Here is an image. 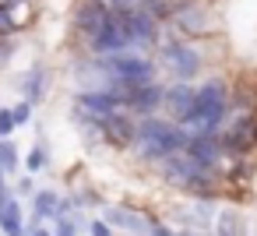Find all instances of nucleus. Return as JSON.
I'll return each instance as SVG.
<instances>
[{"label": "nucleus", "instance_id": "obj_1", "mask_svg": "<svg viewBox=\"0 0 257 236\" xmlns=\"http://www.w3.org/2000/svg\"><path fill=\"white\" fill-rule=\"evenodd\" d=\"M225 109H229V88L222 81H208V85L197 88L194 109L187 113V120L180 127L187 131V138H215Z\"/></svg>", "mask_w": 257, "mask_h": 236}, {"label": "nucleus", "instance_id": "obj_2", "mask_svg": "<svg viewBox=\"0 0 257 236\" xmlns=\"http://www.w3.org/2000/svg\"><path fill=\"white\" fill-rule=\"evenodd\" d=\"M187 141H190L187 131L180 124H173V120L148 116V120H141L134 127V148L145 159H173V155H180L187 148Z\"/></svg>", "mask_w": 257, "mask_h": 236}, {"label": "nucleus", "instance_id": "obj_3", "mask_svg": "<svg viewBox=\"0 0 257 236\" xmlns=\"http://www.w3.org/2000/svg\"><path fill=\"white\" fill-rule=\"evenodd\" d=\"M99 71L106 78V92H131V88L155 85V64L145 60V57H131V53L102 57Z\"/></svg>", "mask_w": 257, "mask_h": 236}, {"label": "nucleus", "instance_id": "obj_4", "mask_svg": "<svg viewBox=\"0 0 257 236\" xmlns=\"http://www.w3.org/2000/svg\"><path fill=\"white\" fill-rule=\"evenodd\" d=\"M162 60L169 64V71L180 78V85H187V78H194L201 71V53L187 43H169L162 46Z\"/></svg>", "mask_w": 257, "mask_h": 236}, {"label": "nucleus", "instance_id": "obj_5", "mask_svg": "<svg viewBox=\"0 0 257 236\" xmlns=\"http://www.w3.org/2000/svg\"><path fill=\"white\" fill-rule=\"evenodd\" d=\"M123 29H127V36H131V46H148V43H155V36H159V18L148 11V4L145 8H138V11H123Z\"/></svg>", "mask_w": 257, "mask_h": 236}, {"label": "nucleus", "instance_id": "obj_6", "mask_svg": "<svg viewBox=\"0 0 257 236\" xmlns=\"http://www.w3.org/2000/svg\"><path fill=\"white\" fill-rule=\"evenodd\" d=\"M218 141H222V152H250L257 145V116H239L236 124L225 127Z\"/></svg>", "mask_w": 257, "mask_h": 236}, {"label": "nucleus", "instance_id": "obj_7", "mask_svg": "<svg viewBox=\"0 0 257 236\" xmlns=\"http://www.w3.org/2000/svg\"><path fill=\"white\" fill-rule=\"evenodd\" d=\"M162 92L159 85H145V88H131V92H120L123 95V113H138V116H152L159 106H162Z\"/></svg>", "mask_w": 257, "mask_h": 236}, {"label": "nucleus", "instance_id": "obj_8", "mask_svg": "<svg viewBox=\"0 0 257 236\" xmlns=\"http://www.w3.org/2000/svg\"><path fill=\"white\" fill-rule=\"evenodd\" d=\"M106 18H109L106 8H99L95 0H81L78 11H74V29H78V36H81L85 43H92V39L99 36V29L106 25Z\"/></svg>", "mask_w": 257, "mask_h": 236}, {"label": "nucleus", "instance_id": "obj_9", "mask_svg": "<svg viewBox=\"0 0 257 236\" xmlns=\"http://www.w3.org/2000/svg\"><path fill=\"white\" fill-rule=\"evenodd\" d=\"M194 95H197V88L180 85V81L162 92V106H166V113H169L173 124H183V120H187V113L194 109Z\"/></svg>", "mask_w": 257, "mask_h": 236}, {"label": "nucleus", "instance_id": "obj_10", "mask_svg": "<svg viewBox=\"0 0 257 236\" xmlns=\"http://www.w3.org/2000/svg\"><path fill=\"white\" fill-rule=\"evenodd\" d=\"M183 155L190 162H197L201 169H211L218 162V155H222V141L218 138H190L187 148H183Z\"/></svg>", "mask_w": 257, "mask_h": 236}, {"label": "nucleus", "instance_id": "obj_11", "mask_svg": "<svg viewBox=\"0 0 257 236\" xmlns=\"http://www.w3.org/2000/svg\"><path fill=\"white\" fill-rule=\"evenodd\" d=\"M95 127H99V131H102V138H106V141H113L116 148L134 145V127H138V124H131L127 116H106V120H95Z\"/></svg>", "mask_w": 257, "mask_h": 236}, {"label": "nucleus", "instance_id": "obj_12", "mask_svg": "<svg viewBox=\"0 0 257 236\" xmlns=\"http://www.w3.org/2000/svg\"><path fill=\"white\" fill-rule=\"evenodd\" d=\"M106 225H123V229H134V232H141V229H155L148 215L131 211V208H106Z\"/></svg>", "mask_w": 257, "mask_h": 236}, {"label": "nucleus", "instance_id": "obj_13", "mask_svg": "<svg viewBox=\"0 0 257 236\" xmlns=\"http://www.w3.org/2000/svg\"><path fill=\"white\" fill-rule=\"evenodd\" d=\"M0 229H4V236H22V232H25V225H22V208H18L15 197L0 208Z\"/></svg>", "mask_w": 257, "mask_h": 236}, {"label": "nucleus", "instance_id": "obj_14", "mask_svg": "<svg viewBox=\"0 0 257 236\" xmlns=\"http://www.w3.org/2000/svg\"><path fill=\"white\" fill-rule=\"evenodd\" d=\"M57 204H60L57 194H53V190H43V194L36 197V215H39V218H53V215H57Z\"/></svg>", "mask_w": 257, "mask_h": 236}, {"label": "nucleus", "instance_id": "obj_15", "mask_svg": "<svg viewBox=\"0 0 257 236\" xmlns=\"http://www.w3.org/2000/svg\"><path fill=\"white\" fill-rule=\"evenodd\" d=\"M15 166H18V148H15V145H11V141L4 138V141H0V173L8 176V173H11Z\"/></svg>", "mask_w": 257, "mask_h": 236}, {"label": "nucleus", "instance_id": "obj_16", "mask_svg": "<svg viewBox=\"0 0 257 236\" xmlns=\"http://www.w3.org/2000/svg\"><path fill=\"white\" fill-rule=\"evenodd\" d=\"M99 8H106V11H113V15H123V11H138V8H145V0H95Z\"/></svg>", "mask_w": 257, "mask_h": 236}, {"label": "nucleus", "instance_id": "obj_17", "mask_svg": "<svg viewBox=\"0 0 257 236\" xmlns=\"http://www.w3.org/2000/svg\"><path fill=\"white\" fill-rule=\"evenodd\" d=\"M39 99H43V71H32V81H29V95H25V102L36 106Z\"/></svg>", "mask_w": 257, "mask_h": 236}, {"label": "nucleus", "instance_id": "obj_18", "mask_svg": "<svg viewBox=\"0 0 257 236\" xmlns=\"http://www.w3.org/2000/svg\"><path fill=\"white\" fill-rule=\"evenodd\" d=\"M11 131H15V116H11V109H0V141H4Z\"/></svg>", "mask_w": 257, "mask_h": 236}, {"label": "nucleus", "instance_id": "obj_19", "mask_svg": "<svg viewBox=\"0 0 257 236\" xmlns=\"http://www.w3.org/2000/svg\"><path fill=\"white\" fill-rule=\"evenodd\" d=\"M11 116H15V127H22V124L32 116V106H29V102H22V106H15V109H11Z\"/></svg>", "mask_w": 257, "mask_h": 236}, {"label": "nucleus", "instance_id": "obj_20", "mask_svg": "<svg viewBox=\"0 0 257 236\" xmlns=\"http://www.w3.org/2000/svg\"><path fill=\"white\" fill-rule=\"evenodd\" d=\"M92 236H113V225H106V222H92Z\"/></svg>", "mask_w": 257, "mask_h": 236}, {"label": "nucleus", "instance_id": "obj_21", "mask_svg": "<svg viewBox=\"0 0 257 236\" xmlns=\"http://www.w3.org/2000/svg\"><path fill=\"white\" fill-rule=\"evenodd\" d=\"M57 236H74V222H71V218H60V225H57Z\"/></svg>", "mask_w": 257, "mask_h": 236}, {"label": "nucleus", "instance_id": "obj_22", "mask_svg": "<svg viewBox=\"0 0 257 236\" xmlns=\"http://www.w3.org/2000/svg\"><path fill=\"white\" fill-rule=\"evenodd\" d=\"M11 201V190H8V180H4V173H0V208H4Z\"/></svg>", "mask_w": 257, "mask_h": 236}, {"label": "nucleus", "instance_id": "obj_23", "mask_svg": "<svg viewBox=\"0 0 257 236\" xmlns=\"http://www.w3.org/2000/svg\"><path fill=\"white\" fill-rule=\"evenodd\" d=\"M43 162H46V155H43V152H39V148H36V152H32V155H29V169H39V166H43Z\"/></svg>", "mask_w": 257, "mask_h": 236}, {"label": "nucleus", "instance_id": "obj_24", "mask_svg": "<svg viewBox=\"0 0 257 236\" xmlns=\"http://www.w3.org/2000/svg\"><path fill=\"white\" fill-rule=\"evenodd\" d=\"M29 236H53V232H50V229H43V225H36V229H32Z\"/></svg>", "mask_w": 257, "mask_h": 236}, {"label": "nucleus", "instance_id": "obj_25", "mask_svg": "<svg viewBox=\"0 0 257 236\" xmlns=\"http://www.w3.org/2000/svg\"><path fill=\"white\" fill-rule=\"evenodd\" d=\"M152 232H155V236H173V232H169V229H159V225H155V229H152Z\"/></svg>", "mask_w": 257, "mask_h": 236}]
</instances>
